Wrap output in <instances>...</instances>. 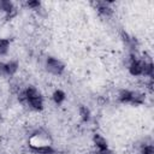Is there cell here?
<instances>
[{"label":"cell","instance_id":"1","mask_svg":"<svg viewBox=\"0 0 154 154\" xmlns=\"http://www.w3.org/2000/svg\"><path fill=\"white\" fill-rule=\"evenodd\" d=\"M45 69L48 73L55 76V77H59V76H63L65 70H66V65L64 61H61L59 58L54 57V55H47L45 58Z\"/></svg>","mask_w":154,"mask_h":154},{"label":"cell","instance_id":"2","mask_svg":"<svg viewBox=\"0 0 154 154\" xmlns=\"http://www.w3.org/2000/svg\"><path fill=\"white\" fill-rule=\"evenodd\" d=\"M18 70H19V61L17 59L0 61V76L2 77H14Z\"/></svg>","mask_w":154,"mask_h":154},{"label":"cell","instance_id":"3","mask_svg":"<svg viewBox=\"0 0 154 154\" xmlns=\"http://www.w3.org/2000/svg\"><path fill=\"white\" fill-rule=\"evenodd\" d=\"M31 154H58V149L51 143H32L28 142L26 144Z\"/></svg>","mask_w":154,"mask_h":154},{"label":"cell","instance_id":"4","mask_svg":"<svg viewBox=\"0 0 154 154\" xmlns=\"http://www.w3.org/2000/svg\"><path fill=\"white\" fill-rule=\"evenodd\" d=\"M0 12L4 14L5 19L10 20L12 19L13 17L17 16V7H16V4L13 1H10V0H0Z\"/></svg>","mask_w":154,"mask_h":154},{"label":"cell","instance_id":"5","mask_svg":"<svg viewBox=\"0 0 154 154\" xmlns=\"http://www.w3.org/2000/svg\"><path fill=\"white\" fill-rule=\"evenodd\" d=\"M143 59L137 57L134 60L128 61V72L132 77H142L143 76Z\"/></svg>","mask_w":154,"mask_h":154},{"label":"cell","instance_id":"6","mask_svg":"<svg viewBox=\"0 0 154 154\" xmlns=\"http://www.w3.org/2000/svg\"><path fill=\"white\" fill-rule=\"evenodd\" d=\"M95 10L100 17L111 18L114 14V8L112 7V2L109 1H96L94 2Z\"/></svg>","mask_w":154,"mask_h":154},{"label":"cell","instance_id":"7","mask_svg":"<svg viewBox=\"0 0 154 154\" xmlns=\"http://www.w3.org/2000/svg\"><path fill=\"white\" fill-rule=\"evenodd\" d=\"M25 106L31 111V112H41L45 108V99L43 96H37L32 99H28Z\"/></svg>","mask_w":154,"mask_h":154},{"label":"cell","instance_id":"8","mask_svg":"<svg viewBox=\"0 0 154 154\" xmlns=\"http://www.w3.org/2000/svg\"><path fill=\"white\" fill-rule=\"evenodd\" d=\"M132 94H134V90L132 89L122 88L117 93V100L120 103H123V105H130L131 99H132Z\"/></svg>","mask_w":154,"mask_h":154},{"label":"cell","instance_id":"9","mask_svg":"<svg viewBox=\"0 0 154 154\" xmlns=\"http://www.w3.org/2000/svg\"><path fill=\"white\" fill-rule=\"evenodd\" d=\"M91 142L95 147V150H103V149H107L109 148L108 147V141L106 140V137H103L101 134L99 132H95L91 137Z\"/></svg>","mask_w":154,"mask_h":154},{"label":"cell","instance_id":"10","mask_svg":"<svg viewBox=\"0 0 154 154\" xmlns=\"http://www.w3.org/2000/svg\"><path fill=\"white\" fill-rule=\"evenodd\" d=\"M66 97H67V95H66L65 90H63V89H60V88L54 89L53 93H52V95H51L52 101H53L57 106H61V105L66 101Z\"/></svg>","mask_w":154,"mask_h":154},{"label":"cell","instance_id":"11","mask_svg":"<svg viewBox=\"0 0 154 154\" xmlns=\"http://www.w3.org/2000/svg\"><path fill=\"white\" fill-rule=\"evenodd\" d=\"M146 101H147V94H146V91L134 90L132 99H131V102H130L131 106H142V105L146 103Z\"/></svg>","mask_w":154,"mask_h":154},{"label":"cell","instance_id":"12","mask_svg":"<svg viewBox=\"0 0 154 154\" xmlns=\"http://www.w3.org/2000/svg\"><path fill=\"white\" fill-rule=\"evenodd\" d=\"M144 64H143V76L142 77H146L147 79L148 78H153L154 77V64L152 61V58L148 57V58H142Z\"/></svg>","mask_w":154,"mask_h":154},{"label":"cell","instance_id":"13","mask_svg":"<svg viewBox=\"0 0 154 154\" xmlns=\"http://www.w3.org/2000/svg\"><path fill=\"white\" fill-rule=\"evenodd\" d=\"M77 111H78V117H79L81 122H83V123H89V122L91 120V117H93V114H91V111H90V108H89L87 105H83V103H81V105L78 106Z\"/></svg>","mask_w":154,"mask_h":154},{"label":"cell","instance_id":"14","mask_svg":"<svg viewBox=\"0 0 154 154\" xmlns=\"http://www.w3.org/2000/svg\"><path fill=\"white\" fill-rule=\"evenodd\" d=\"M23 91H24V94H25V96H26V100L28 99H32V97H37V96H41L42 94H41V91H40V89L36 87V85H34V84H28V85H25L24 88H23ZM26 103V102H25Z\"/></svg>","mask_w":154,"mask_h":154},{"label":"cell","instance_id":"15","mask_svg":"<svg viewBox=\"0 0 154 154\" xmlns=\"http://www.w3.org/2000/svg\"><path fill=\"white\" fill-rule=\"evenodd\" d=\"M11 49V40L7 37H0V57H6Z\"/></svg>","mask_w":154,"mask_h":154},{"label":"cell","instance_id":"16","mask_svg":"<svg viewBox=\"0 0 154 154\" xmlns=\"http://www.w3.org/2000/svg\"><path fill=\"white\" fill-rule=\"evenodd\" d=\"M25 6L31 11H40L42 7V2L38 0H28L25 1Z\"/></svg>","mask_w":154,"mask_h":154},{"label":"cell","instance_id":"17","mask_svg":"<svg viewBox=\"0 0 154 154\" xmlns=\"http://www.w3.org/2000/svg\"><path fill=\"white\" fill-rule=\"evenodd\" d=\"M138 154H154V146H153V143L149 142V143L141 144Z\"/></svg>","mask_w":154,"mask_h":154},{"label":"cell","instance_id":"18","mask_svg":"<svg viewBox=\"0 0 154 154\" xmlns=\"http://www.w3.org/2000/svg\"><path fill=\"white\" fill-rule=\"evenodd\" d=\"M96 154H114V152L109 148L103 149V150H96Z\"/></svg>","mask_w":154,"mask_h":154},{"label":"cell","instance_id":"19","mask_svg":"<svg viewBox=\"0 0 154 154\" xmlns=\"http://www.w3.org/2000/svg\"><path fill=\"white\" fill-rule=\"evenodd\" d=\"M87 154H96V150H91V152H89V153H87Z\"/></svg>","mask_w":154,"mask_h":154},{"label":"cell","instance_id":"20","mask_svg":"<svg viewBox=\"0 0 154 154\" xmlns=\"http://www.w3.org/2000/svg\"><path fill=\"white\" fill-rule=\"evenodd\" d=\"M0 154H8V153H0Z\"/></svg>","mask_w":154,"mask_h":154}]
</instances>
